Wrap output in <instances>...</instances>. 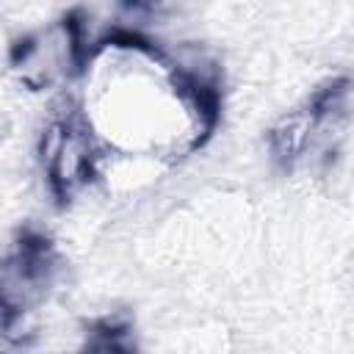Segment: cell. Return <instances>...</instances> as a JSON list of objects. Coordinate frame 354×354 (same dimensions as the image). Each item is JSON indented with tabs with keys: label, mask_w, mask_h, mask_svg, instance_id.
I'll use <instances>...</instances> for the list:
<instances>
[{
	"label": "cell",
	"mask_w": 354,
	"mask_h": 354,
	"mask_svg": "<svg viewBox=\"0 0 354 354\" xmlns=\"http://www.w3.org/2000/svg\"><path fill=\"white\" fill-rule=\"evenodd\" d=\"M77 113L102 149L174 163L216 127L218 91L183 80L163 47L138 36L97 41L80 72Z\"/></svg>",
	"instance_id": "6da1fadb"
},
{
	"label": "cell",
	"mask_w": 354,
	"mask_h": 354,
	"mask_svg": "<svg viewBox=\"0 0 354 354\" xmlns=\"http://www.w3.org/2000/svg\"><path fill=\"white\" fill-rule=\"evenodd\" d=\"M100 155L102 147L77 111L53 119L39 141L41 171L58 199H72L97 180Z\"/></svg>",
	"instance_id": "3957f363"
},
{
	"label": "cell",
	"mask_w": 354,
	"mask_h": 354,
	"mask_svg": "<svg viewBox=\"0 0 354 354\" xmlns=\"http://www.w3.org/2000/svg\"><path fill=\"white\" fill-rule=\"evenodd\" d=\"M91 47L83 19L77 14H66L19 39L11 50L8 66L22 88L58 91L80 77Z\"/></svg>",
	"instance_id": "7a4b0ae2"
}]
</instances>
